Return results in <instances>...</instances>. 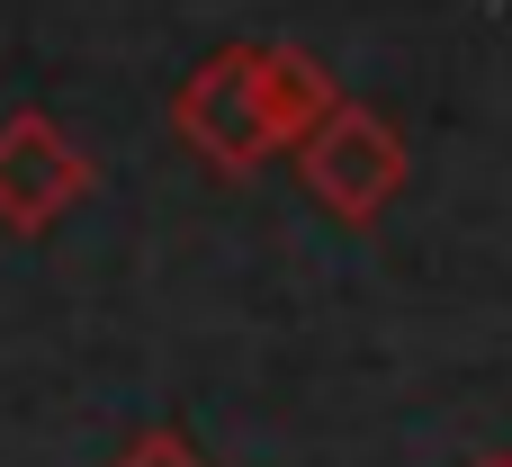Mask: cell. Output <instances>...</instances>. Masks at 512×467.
<instances>
[{
  "label": "cell",
  "instance_id": "5b68a950",
  "mask_svg": "<svg viewBox=\"0 0 512 467\" xmlns=\"http://www.w3.org/2000/svg\"><path fill=\"white\" fill-rule=\"evenodd\" d=\"M117 467H207V459H198L180 432H144V441H126V450H117Z\"/></svg>",
  "mask_w": 512,
  "mask_h": 467
},
{
  "label": "cell",
  "instance_id": "6da1fadb",
  "mask_svg": "<svg viewBox=\"0 0 512 467\" xmlns=\"http://www.w3.org/2000/svg\"><path fill=\"white\" fill-rule=\"evenodd\" d=\"M297 171H306V189L342 216V225H369V216H387L396 198H405V135L387 126V117H369V108H351V99H333L297 144Z\"/></svg>",
  "mask_w": 512,
  "mask_h": 467
},
{
  "label": "cell",
  "instance_id": "277c9868",
  "mask_svg": "<svg viewBox=\"0 0 512 467\" xmlns=\"http://www.w3.org/2000/svg\"><path fill=\"white\" fill-rule=\"evenodd\" d=\"M252 72H261V117H270L279 153L342 99V81L324 72V54H306V45H252Z\"/></svg>",
  "mask_w": 512,
  "mask_h": 467
},
{
  "label": "cell",
  "instance_id": "8992f818",
  "mask_svg": "<svg viewBox=\"0 0 512 467\" xmlns=\"http://www.w3.org/2000/svg\"><path fill=\"white\" fill-rule=\"evenodd\" d=\"M477 467H512V459H477Z\"/></svg>",
  "mask_w": 512,
  "mask_h": 467
},
{
  "label": "cell",
  "instance_id": "7a4b0ae2",
  "mask_svg": "<svg viewBox=\"0 0 512 467\" xmlns=\"http://www.w3.org/2000/svg\"><path fill=\"white\" fill-rule=\"evenodd\" d=\"M171 126H180V144L207 162V171H261L270 153H279V135H270V117H261V72H252V45H225V54H207L180 90H171Z\"/></svg>",
  "mask_w": 512,
  "mask_h": 467
},
{
  "label": "cell",
  "instance_id": "3957f363",
  "mask_svg": "<svg viewBox=\"0 0 512 467\" xmlns=\"http://www.w3.org/2000/svg\"><path fill=\"white\" fill-rule=\"evenodd\" d=\"M81 198H90V153H81L45 108L0 117V225H9V234H45V225L72 216Z\"/></svg>",
  "mask_w": 512,
  "mask_h": 467
}]
</instances>
